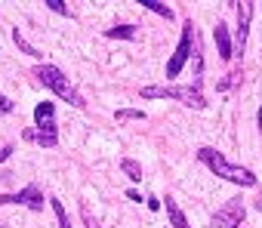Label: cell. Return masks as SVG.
<instances>
[{"label": "cell", "mask_w": 262, "mask_h": 228, "mask_svg": "<svg viewBox=\"0 0 262 228\" xmlns=\"http://www.w3.org/2000/svg\"><path fill=\"white\" fill-rule=\"evenodd\" d=\"M13 43H16V47H19V50H22V53H25V56H31V59H43V53H40V50H37V47H31V43H28V40H25V34H22V31H19V28H16V31H13Z\"/></svg>", "instance_id": "14"}, {"label": "cell", "mask_w": 262, "mask_h": 228, "mask_svg": "<svg viewBox=\"0 0 262 228\" xmlns=\"http://www.w3.org/2000/svg\"><path fill=\"white\" fill-rule=\"evenodd\" d=\"M120 170L126 173V179H129V182H142V164H139V161L123 157V161H120Z\"/></svg>", "instance_id": "13"}, {"label": "cell", "mask_w": 262, "mask_h": 228, "mask_svg": "<svg viewBox=\"0 0 262 228\" xmlns=\"http://www.w3.org/2000/svg\"><path fill=\"white\" fill-rule=\"evenodd\" d=\"M10 154H13V145H4V148H0V164L10 161Z\"/></svg>", "instance_id": "23"}, {"label": "cell", "mask_w": 262, "mask_h": 228, "mask_svg": "<svg viewBox=\"0 0 262 228\" xmlns=\"http://www.w3.org/2000/svg\"><path fill=\"white\" fill-rule=\"evenodd\" d=\"M139 7H145V10H151L155 16H161V19H167V22H173L176 19V13L167 7V4H161V0H142V4Z\"/></svg>", "instance_id": "12"}, {"label": "cell", "mask_w": 262, "mask_h": 228, "mask_svg": "<svg viewBox=\"0 0 262 228\" xmlns=\"http://www.w3.org/2000/svg\"><path fill=\"white\" fill-rule=\"evenodd\" d=\"M173 93V83H164V86H142V99H170Z\"/></svg>", "instance_id": "17"}, {"label": "cell", "mask_w": 262, "mask_h": 228, "mask_svg": "<svg viewBox=\"0 0 262 228\" xmlns=\"http://www.w3.org/2000/svg\"><path fill=\"white\" fill-rule=\"evenodd\" d=\"M244 219H247V207H244V200H241V197H231V200H225V203L216 210L213 225H216V228H241Z\"/></svg>", "instance_id": "5"}, {"label": "cell", "mask_w": 262, "mask_h": 228, "mask_svg": "<svg viewBox=\"0 0 262 228\" xmlns=\"http://www.w3.org/2000/svg\"><path fill=\"white\" fill-rule=\"evenodd\" d=\"M0 203H19V207H28L31 213H43V191H40V185L37 182H31V185H25L22 191H16V194H0Z\"/></svg>", "instance_id": "6"}, {"label": "cell", "mask_w": 262, "mask_h": 228, "mask_svg": "<svg viewBox=\"0 0 262 228\" xmlns=\"http://www.w3.org/2000/svg\"><path fill=\"white\" fill-rule=\"evenodd\" d=\"M237 7V31H234V56H244L247 50V34H250V22H253V4H234Z\"/></svg>", "instance_id": "7"}, {"label": "cell", "mask_w": 262, "mask_h": 228, "mask_svg": "<svg viewBox=\"0 0 262 228\" xmlns=\"http://www.w3.org/2000/svg\"><path fill=\"white\" fill-rule=\"evenodd\" d=\"M34 77H37V83H43L50 93H56L62 102H68V105H74V108H86V99L71 86V80L65 77L62 68H56V65H37V68H34Z\"/></svg>", "instance_id": "3"}, {"label": "cell", "mask_w": 262, "mask_h": 228, "mask_svg": "<svg viewBox=\"0 0 262 228\" xmlns=\"http://www.w3.org/2000/svg\"><path fill=\"white\" fill-rule=\"evenodd\" d=\"M80 216H83V225H86V228H102V225H99V219L90 213V207H83V210H80Z\"/></svg>", "instance_id": "19"}, {"label": "cell", "mask_w": 262, "mask_h": 228, "mask_svg": "<svg viewBox=\"0 0 262 228\" xmlns=\"http://www.w3.org/2000/svg\"><path fill=\"white\" fill-rule=\"evenodd\" d=\"M213 40H216L219 59H222V62H231V59H234V43H231V34H228V25H225V22H216Z\"/></svg>", "instance_id": "9"}, {"label": "cell", "mask_w": 262, "mask_h": 228, "mask_svg": "<svg viewBox=\"0 0 262 228\" xmlns=\"http://www.w3.org/2000/svg\"><path fill=\"white\" fill-rule=\"evenodd\" d=\"M136 25H114V28H108L105 31V37L108 40H136Z\"/></svg>", "instance_id": "11"}, {"label": "cell", "mask_w": 262, "mask_h": 228, "mask_svg": "<svg viewBox=\"0 0 262 228\" xmlns=\"http://www.w3.org/2000/svg\"><path fill=\"white\" fill-rule=\"evenodd\" d=\"M256 127H259V133H262V108H259V114H256Z\"/></svg>", "instance_id": "25"}, {"label": "cell", "mask_w": 262, "mask_h": 228, "mask_svg": "<svg viewBox=\"0 0 262 228\" xmlns=\"http://www.w3.org/2000/svg\"><path fill=\"white\" fill-rule=\"evenodd\" d=\"M161 203H167V216H170V225H173V228H191L188 219H185V213L179 210V203H176L173 197H167V200H161Z\"/></svg>", "instance_id": "10"}, {"label": "cell", "mask_w": 262, "mask_h": 228, "mask_svg": "<svg viewBox=\"0 0 262 228\" xmlns=\"http://www.w3.org/2000/svg\"><path fill=\"white\" fill-rule=\"evenodd\" d=\"M13 108H16V105H13V99H10V96H0V121H4Z\"/></svg>", "instance_id": "20"}, {"label": "cell", "mask_w": 262, "mask_h": 228, "mask_svg": "<svg viewBox=\"0 0 262 228\" xmlns=\"http://www.w3.org/2000/svg\"><path fill=\"white\" fill-rule=\"evenodd\" d=\"M145 203H148V210H151V213H158V210H161V207H164V203H161V200H158V197H148V200H145Z\"/></svg>", "instance_id": "22"}, {"label": "cell", "mask_w": 262, "mask_h": 228, "mask_svg": "<svg viewBox=\"0 0 262 228\" xmlns=\"http://www.w3.org/2000/svg\"><path fill=\"white\" fill-rule=\"evenodd\" d=\"M126 197H129V200H136V203H142V194H139L136 188H126Z\"/></svg>", "instance_id": "24"}, {"label": "cell", "mask_w": 262, "mask_h": 228, "mask_svg": "<svg viewBox=\"0 0 262 228\" xmlns=\"http://www.w3.org/2000/svg\"><path fill=\"white\" fill-rule=\"evenodd\" d=\"M0 228H7V225H0Z\"/></svg>", "instance_id": "27"}, {"label": "cell", "mask_w": 262, "mask_h": 228, "mask_svg": "<svg viewBox=\"0 0 262 228\" xmlns=\"http://www.w3.org/2000/svg\"><path fill=\"white\" fill-rule=\"evenodd\" d=\"M114 121H117V124H126V121H145V111H139V108H120V111H114Z\"/></svg>", "instance_id": "16"}, {"label": "cell", "mask_w": 262, "mask_h": 228, "mask_svg": "<svg viewBox=\"0 0 262 228\" xmlns=\"http://www.w3.org/2000/svg\"><path fill=\"white\" fill-rule=\"evenodd\" d=\"M198 161H201L210 173H216V179H225V182L241 185V188H253V185H256L253 170H247V167H241V164H231V161H228L219 148L204 145V148L198 151Z\"/></svg>", "instance_id": "1"}, {"label": "cell", "mask_w": 262, "mask_h": 228, "mask_svg": "<svg viewBox=\"0 0 262 228\" xmlns=\"http://www.w3.org/2000/svg\"><path fill=\"white\" fill-rule=\"evenodd\" d=\"M43 7H50L53 13H59V16H68V19H71V10H68V4H65V0H47Z\"/></svg>", "instance_id": "18"}, {"label": "cell", "mask_w": 262, "mask_h": 228, "mask_svg": "<svg viewBox=\"0 0 262 228\" xmlns=\"http://www.w3.org/2000/svg\"><path fill=\"white\" fill-rule=\"evenodd\" d=\"M237 77H241L237 71H234V74H228V77H222V80H219V89H228V86H234V83H237Z\"/></svg>", "instance_id": "21"}, {"label": "cell", "mask_w": 262, "mask_h": 228, "mask_svg": "<svg viewBox=\"0 0 262 228\" xmlns=\"http://www.w3.org/2000/svg\"><path fill=\"white\" fill-rule=\"evenodd\" d=\"M50 207H53V213H56L59 228H74V225H71V219H68V210H65V203H62L59 197H50Z\"/></svg>", "instance_id": "15"}, {"label": "cell", "mask_w": 262, "mask_h": 228, "mask_svg": "<svg viewBox=\"0 0 262 228\" xmlns=\"http://www.w3.org/2000/svg\"><path fill=\"white\" fill-rule=\"evenodd\" d=\"M194 22L191 19H185V25H182V37H179V43H176V53L170 56V62H167V80H176L179 74H182V68L188 65V59H191V43H194Z\"/></svg>", "instance_id": "4"}, {"label": "cell", "mask_w": 262, "mask_h": 228, "mask_svg": "<svg viewBox=\"0 0 262 228\" xmlns=\"http://www.w3.org/2000/svg\"><path fill=\"white\" fill-rule=\"evenodd\" d=\"M25 142H34L40 148H56L59 145V127H56V105L53 102H37L34 105V127L22 130Z\"/></svg>", "instance_id": "2"}, {"label": "cell", "mask_w": 262, "mask_h": 228, "mask_svg": "<svg viewBox=\"0 0 262 228\" xmlns=\"http://www.w3.org/2000/svg\"><path fill=\"white\" fill-rule=\"evenodd\" d=\"M170 99H176V102H182L185 108H194V111H204L207 108V99H204V93H201L198 83H185V86H176L173 83Z\"/></svg>", "instance_id": "8"}, {"label": "cell", "mask_w": 262, "mask_h": 228, "mask_svg": "<svg viewBox=\"0 0 262 228\" xmlns=\"http://www.w3.org/2000/svg\"><path fill=\"white\" fill-rule=\"evenodd\" d=\"M256 210H259V213H262V197H259V200H256Z\"/></svg>", "instance_id": "26"}]
</instances>
